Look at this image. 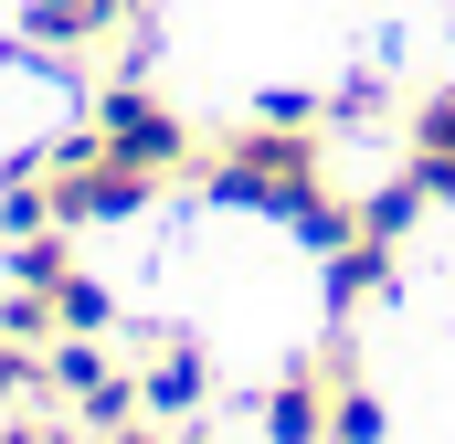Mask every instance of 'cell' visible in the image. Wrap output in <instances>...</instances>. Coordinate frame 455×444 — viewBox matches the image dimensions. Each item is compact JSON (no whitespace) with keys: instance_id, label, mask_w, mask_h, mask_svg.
Here are the masks:
<instances>
[{"instance_id":"obj_1","label":"cell","mask_w":455,"mask_h":444,"mask_svg":"<svg viewBox=\"0 0 455 444\" xmlns=\"http://www.w3.org/2000/svg\"><path fill=\"white\" fill-rule=\"evenodd\" d=\"M85 116H96V148L127 159V170H148V180H191V170H202L191 116L170 107L159 85H138V75H116L107 96H85Z\"/></svg>"},{"instance_id":"obj_2","label":"cell","mask_w":455,"mask_h":444,"mask_svg":"<svg viewBox=\"0 0 455 444\" xmlns=\"http://www.w3.org/2000/svg\"><path fill=\"white\" fill-rule=\"evenodd\" d=\"M43 392H53V402H64L96 444H107L116 424H138V413H148V402H138V370H116L107 338H85V329L43 338Z\"/></svg>"},{"instance_id":"obj_3","label":"cell","mask_w":455,"mask_h":444,"mask_svg":"<svg viewBox=\"0 0 455 444\" xmlns=\"http://www.w3.org/2000/svg\"><path fill=\"white\" fill-rule=\"evenodd\" d=\"M43 191H53V212H64V233H96V222H138L170 180H148V170H127V159H75V170H43Z\"/></svg>"},{"instance_id":"obj_4","label":"cell","mask_w":455,"mask_h":444,"mask_svg":"<svg viewBox=\"0 0 455 444\" xmlns=\"http://www.w3.org/2000/svg\"><path fill=\"white\" fill-rule=\"evenodd\" d=\"M148 0H21V43L32 53H107V43H138Z\"/></svg>"},{"instance_id":"obj_5","label":"cell","mask_w":455,"mask_h":444,"mask_svg":"<svg viewBox=\"0 0 455 444\" xmlns=\"http://www.w3.org/2000/svg\"><path fill=\"white\" fill-rule=\"evenodd\" d=\"M349 349L329 338L318 360H297V370H275L265 381V402H254V424H265V444H329V392H339Z\"/></svg>"},{"instance_id":"obj_6","label":"cell","mask_w":455,"mask_h":444,"mask_svg":"<svg viewBox=\"0 0 455 444\" xmlns=\"http://www.w3.org/2000/svg\"><path fill=\"white\" fill-rule=\"evenodd\" d=\"M138 402H148V424H191V413L212 402V360H202L191 338L170 329L148 360H138Z\"/></svg>"},{"instance_id":"obj_7","label":"cell","mask_w":455,"mask_h":444,"mask_svg":"<svg viewBox=\"0 0 455 444\" xmlns=\"http://www.w3.org/2000/svg\"><path fill=\"white\" fill-rule=\"evenodd\" d=\"M403 170L424 180V202H455V85H435L403 116Z\"/></svg>"},{"instance_id":"obj_8","label":"cell","mask_w":455,"mask_h":444,"mask_svg":"<svg viewBox=\"0 0 455 444\" xmlns=\"http://www.w3.org/2000/svg\"><path fill=\"white\" fill-rule=\"evenodd\" d=\"M381 286H392V243H381V233H349L339 254H318V297H329V318H360Z\"/></svg>"},{"instance_id":"obj_9","label":"cell","mask_w":455,"mask_h":444,"mask_svg":"<svg viewBox=\"0 0 455 444\" xmlns=\"http://www.w3.org/2000/svg\"><path fill=\"white\" fill-rule=\"evenodd\" d=\"M392 434V402L360 381V370H339V392H329V444H381Z\"/></svg>"},{"instance_id":"obj_10","label":"cell","mask_w":455,"mask_h":444,"mask_svg":"<svg viewBox=\"0 0 455 444\" xmlns=\"http://www.w3.org/2000/svg\"><path fill=\"white\" fill-rule=\"evenodd\" d=\"M43 297H53V329H85V338H107V329H116V297L96 286V275H85V265H64Z\"/></svg>"},{"instance_id":"obj_11","label":"cell","mask_w":455,"mask_h":444,"mask_svg":"<svg viewBox=\"0 0 455 444\" xmlns=\"http://www.w3.org/2000/svg\"><path fill=\"white\" fill-rule=\"evenodd\" d=\"M424 212H435V202H424V180H413V170H392V180H381V191L360 202V233H381V243H403V233H413Z\"/></svg>"},{"instance_id":"obj_12","label":"cell","mask_w":455,"mask_h":444,"mask_svg":"<svg viewBox=\"0 0 455 444\" xmlns=\"http://www.w3.org/2000/svg\"><path fill=\"white\" fill-rule=\"evenodd\" d=\"M21 392H43V349L32 338H0V402H21Z\"/></svg>"},{"instance_id":"obj_13","label":"cell","mask_w":455,"mask_h":444,"mask_svg":"<svg viewBox=\"0 0 455 444\" xmlns=\"http://www.w3.org/2000/svg\"><path fill=\"white\" fill-rule=\"evenodd\" d=\"M107 444H170V424H148V413H138V424H116Z\"/></svg>"},{"instance_id":"obj_14","label":"cell","mask_w":455,"mask_h":444,"mask_svg":"<svg viewBox=\"0 0 455 444\" xmlns=\"http://www.w3.org/2000/svg\"><path fill=\"white\" fill-rule=\"evenodd\" d=\"M0 444H53V434H43V424H0Z\"/></svg>"}]
</instances>
